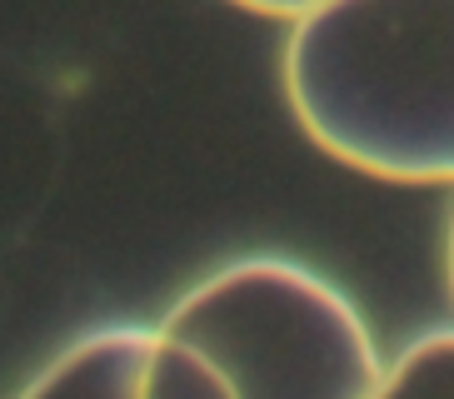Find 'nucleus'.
Segmentation results:
<instances>
[{
  "instance_id": "obj_1",
  "label": "nucleus",
  "mask_w": 454,
  "mask_h": 399,
  "mask_svg": "<svg viewBox=\"0 0 454 399\" xmlns=\"http://www.w3.org/2000/svg\"><path fill=\"white\" fill-rule=\"evenodd\" d=\"M285 95L349 170L454 185V0H330L290 26Z\"/></svg>"
},
{
  "instance_id": "obj_5",
  "label": "nucleus",
  "mask_w": 454,
  "mask_h": 399,
  "mask_svg": "<svg viewBox=\"0 0 454 399\" xmlns=\"http://www.w3.org/2000/svg\"><path fill=\"white\" fill-rule=\"evenodd\" d=\"M235 5H245V11H254V15H280V20H305L309 11H320V5H330V0H235Z\"/></svg>"
},
{
  "instance_id": "obj_2",
  "label": "nucleus",
  "mask_w": 454,
  "mask_h": 399,
  "mask_svg": "<svg viewBox=\"0 0 454 399\" xmlns=\"http://www.w3.org/2000/svg\"><path fill=\"white\" fill-rule=\"evenodd\" d=\"M160 330L200 349L235 399H374L385 359L349 294L285 254H245L195 279Z\"/></svg>"
},
{
  "instance_id": "obj_3",
  "label": "nucleus",
  "mask_w": 454,
  "mask_h": 399,
  "mask_svg": "<svg viewBox=\"0 0 454 399\" xmlns=\"http://www.w3.org/2000/svg\"><path fill=\"white\" fill-rule=\"evenodd\" d=\"M15 399H235V389L160 325H100L55 349Z\"/></svg>"
},
{
  "instance_id": "obj_6",
  "label": "nucleus",
  "mask_w": 454,
  "mask_h": 399,
  "mask_svg": "<svg viewBox=\"0 0 454 399\" xmlns=\"http://www.w3.org/2000/svg\"><path fill=\"white\" fill-rule=\"evenodd\" d=\"M444 275H450V294H454V210H450V239H444Z\"/></svg>"
},
{
  "instance_id": "obj_4",
  "label": "nucleus",
  "mask_w": 454,
  "mask_h": 399,
  "mask_svg": "<svg viewBox=\"0 0 454 399\" xmlns=\"http://www.w3.org/2000/svg\"><path fill=\"white\" fill-rule=\"evenodd\" d=\"M374 399H454V325L410 340L385 364Z\"/></svg>"
}]
</instances>
